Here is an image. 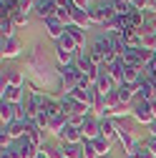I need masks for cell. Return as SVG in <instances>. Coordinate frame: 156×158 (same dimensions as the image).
<instances>
[{"label":"cell","mask_w":156,"mask_h":158,"mask_svg":"<svg viewBox=\"0 0 156 158\" xmlns=\"http://www.w3.org/2000/svg\"><path fill=\"white\" fill-rule=\"evenodd\" d=\"M58 45H63V48H66V50H71V53H78V45L73 43V38H71L68 33L61 38V40H58Z\"/></svg>","instance_id":"29"},{"label":"cell","mask_w":156,"mask_h":158,"mask_svg":"<svg viewBox=\"0 0 156 158\" xmlns=\"http://www.w3.org/2000/svg\"><path fill=\"white\" fill-rule=\"evenodd\" d=\"M128 156H133V158H156V156L151 153V148H149L144 141H139V143H136V146H133V151H131Z\"/></svg>","instance_id":"22"},{"label":"cell","mask_w":156,"mask_h":158,"mask_svg":"<svg viewBox=\"0 0 156 158\" xmlns=\"http://www.w3.org/2000/svg\"><path fill=\"white\" fill-rule=\"evenodd\" d=\"M106 158H113V156H106Z\"/></svg>","instance_id":"41"},{"label":"cell","mask_w":156,"mask_h":158,"mask_svg":"<svg viewBox=\"0 0 156 158\" xmlns=\"http://www.w3.org/2000/svg\"><path fill=\"white\" fill-rule=\"evenodd\" d=\"M3 75H5V81L10 83V85H15V88H23V70L20 68H5L3 70Z\"/></svg>","instance_id":"18"},{"label":"cell","mask_w":156,"mask_h":158,"mask_svg":"<svg viewBox=\"0 0 156 158\" xmlns=\"http://www.w3.org/2000/svg\"><path fill=\"white\" fill-rule=\"evenodd\" d=\"M58 138H61V143H76V146L83 143V133H81V128H73V126H66L63 133L58 135Z\"/></svg>","instance_id":"11"},{"label":"cell","mask_w":156,"mask_h":158,"mask_svg":"<svg viewBox=\"0 0 156 158\" xmlns=\"http://www.w3.org/2000/svg\"><path fill=\"white\" fill-rule=\"evenodd\" d=\"M86 121H88V115H68V126H73V128H81L83 131V126H86Z\"/></svg>","instance_id":"27"},{"label":"cell","mask_w":156,"mask_h":158,"mask_svg":"<svg viewBox=\"0 0 156 158\" xmlns=\"http://www.w3.org/2000/svg\"><path fill=\"white\" fill-rule=\"evenodd\" d=\"M126 158H133V156H126Z\"/></svg>","instance_id":"40"},{"label":"cell","mask_w":156,"mask_h":158,"mask_svg":"<svg viewBox=\"0 0 156 158\" xmlns=\"http://www.w3.org/2000/svg\"><path fill=\"white\" fill-rule=\"evenodd\" d=\"M0 33H3V38H13L15 35V25H13V20L10 18H0Z\"/></svg>","instance_id":"25"},{"label":"cell","mask_w":156,"mask_h":158,"mask_svg":"<svg viewBox=\"0 0 156 158\" xmlns=\"http://www.w3.org/2000/svg\"><path fill=\"white\" fill-rule=\"evenodd\" d=\"M139 101H156V85H154V81L144 78V81L136 85V101L133 103H139Z\"/></svg>","instance_id":"4"},{"label":"cell","mask_w":156,"mask_h":158,"mask_svg":"<svg viewBox=\"0 0 156 158\" xmlns=\"http://www.w3.org/2000/svg\"><path fill=\"white\" fill-rule=\"evenodd\" d=\"M10 20H13V25H15V28H20V25H28V13L18 10V13H13V15H10Z\"/></svg>","instance_id":"26"},{"label":"cell","mask_w":156,"mask_h":158,"mask_svg":"<svg viewBox=\"0 0 156 158\" xmlns=\"http://www.w3.org/2000/svg\"><path fill=\"white\" fill-rule=\"evenodd\" d=\"M116 90H119V101H121L124 106H128V103H133V101H136V85L124 83V85H119Z\"/></svg>","instance_id":"17"},{"label":"cell","mask_w":156,"mask_h":158,"mask_svg":"<svg viewBox=\"0 0 156 158\" xmlns=\"http://www.w3.org/2000/svg\"><path fill=\"white\" fill-rule=\"evenodd\" d=\"M83 141H96V138H101V118L98 115H88V121L83 126Z\"/></svg>","instance_id":"5"},{"label":"cell","mask_w":156,"mask_h":158,"mask_svg":"<svg viewBox=\"0 0 156 158\" xmlns=\"http://www.w3.org/2000/svg\"><path fill=\"white\" fill-rule=\"evenodd\" d=\"M96 90H98L101 95H108V93H113L116 90V83H113V78L101 68V75H98V81H96Z\"/></svg>","instance_id":"10"},{"label":"cell","mask_w":156,"mask_h":158,"mask_svg":"<svg viewBox=\"0 0 156 158\" xmlns=\"http://www.w3.org/2000/svg\"><path fill=\"white\" fill-rule=\"evenodd\" d=\"M66 33L73 38V43L78 45V50H86V30L76 28V25H68V28H66Z\"/></svg>","instance_id":"20"},{"label":"cell","mask_w":156,"mask_h":158,"mask_svg":"<svg viewBox=\"0 0 156 158\" xmlns=\"http://www.w3.org/2000/svg\"><path fill=\"white\" fill-rule=\"evenodd\" d=\"M43 25H46V33L53 38L55 43H58V40H61V38L66 35V28H68V25H63L61 20H58L55 15H53V18H48V20H43Z\"/></svg>","instance_id":"7"},{"label":"cell","mask_w":156,"mask_h":158,"mask_svg":"<svg viewBox=\"0 0 156 158\" xmlns=\"http://www.w3.org/2000/svg\"><path fill=\"white\" fill-rule=\"evenodd\" d=\"M35 158H50V156H48V153H46V148H41V153H38V156H35Z\"/></svg>","instance_id":"37"},{"label":"cell","mask_w":156,"mask_h":158,"mask_svg":"<svg viewBox=\"0 0 156 158\" xmlns=\"http://www.w3.org/2000/svg\"><path fill=\"white\" fill-rule=\"evenodd\" d=\"M144 73H146V78H149V81H156V58H154V60H149V63H146Z\"/></svg>","instance_id":"31"},{"label":"cell","mask_w":156,"mask_h":158,"mask_svg":"<svg viewBox=\"0 0 156 158\" xmlns=\"http://www.w3.org/2000/svg\"><path fill=\"white\" fill-rule=\"evenodd\" d=\"M93 146H96V151H98V156L101 158H106V156H111V141H108V138H96V141H93Z\"/></svg>","instance_id":"23"},{"label":"cell","mask_w":156,"mask_h":158,"mask_svg":"<svg viewBox=\"0 0 156 158\" xmlns=\"http://www.w3.org/2000/svg\"><path fill=\"white\" fill-rule=\"evenodd\" d=\"M0 158H13V156H10V151H8V148H3V151H0Z\"/></svg>","instance_id":"35"},{"label":"cell","mask_w":156,"mask_h":158,"mask_svg":"<svg viewBox=\"0 0 156 158\" xmlns=\"http://www.w3.org/2000/svg\"><path fill=\"white\" fill-rule=\"evenodd\" d=\"M23 53V43H20V38H3V45H0V55H3V60H5V58H8V60H10V58H18V55H20Z\"/></svg>","instance_id":"3"},{"label":"cell","mask_w":156,"mask_h":158,"mask_svg":"<svg viewBox=\"0 0 156 158\" xmlns=\"http://www.w3.org/2000/svg\"><path fill=\"white\" fill-rule=\"evenodd\" d=\"M88 58H91V63H93L96 68H103V65H106V55H103L98 48H93V45L88 48Z\"/></svg>","instance_id":"24"},{"label":"cell","mask_w":156,"mask_h":158,"mask_svg":"<svg viewBox=\"0 0 156 158\" xmlns=\"http://www.w3.org/2000/svg\"><path fill=\"white\" fill-rule=\"evenodd\" d=\"M131 115L139 121L141 126H151L156 121V103L154 101H139V103H133L131 106Z\"/></svg>","instance_id":"1"},{"label":"cell","mask_w":156,"mask_h":158,"mask_svg":"<svg viewBox=\"0 0 156 158\" xmlns=\"http://www.w3.org/2000/svg\"><path fill=\"white\" fill-rule=\"evenodd\" d=\"M55 18H58L63 25H71V8H58V10H55Z\"/></svg>","instance_id":"30"},{"label":"cell","mask_w":156,"mask_h":158,"mask_svg":"<svg viewBox=\"0 0 156 158\" xmlns=\"http://www.w3.org/2000/svg\"><path fill=\"white\" fill-rule=\"evenodd\" d=\"M88 18H91V25H106V20H108L101 3H93V5L88 8Z\"/></svg>","instance_id":"16"},{"label":"cell","mask_w":156,"mask_h":158,"mask_svg":"<svg viewBox=\"0 0 156 158\" xmlns=\"http://www.w3.org/2000/svg\"><path fill=\"white\" fill-rule=\"evenodd\" d=\"M0 101H8V103H13V106H23L25 90L10 85V83L5 81V75H3V78H0Z\"/></svg>","instance_id":"2"},{"label":"cell","mask_w":156,"mask_h":158,"mask_svg":"<svg viewBox=\"0 0 156 158\" xmlns=\"http://www.w3.org/2000/svg\"><path fill=\"white\" fill-rule=\"evenodd\" d=\"M55 58H58V65H73L76 63V53L66 50L63 45H58V43H55Z\"/></svg>","instance_id":"19"},{"label":"cell","mask_w":156,"mask_h":158,"mask_svg":"<svg viewBox=\"0 0 156 158\" xmlns=\"http://www.w3.org/2000/svg\"><path fill=\"white\" fill-rule=\"evenodd\" d=\"M35 5H38V0H20V10L23 13H35Z\"/></svg>","instance_id":"32"},{"label":"cell","mask_w":156,"mask_h":158,"mask_svg":"<svg viewBox=\"0 0 156 158\" xmlns=\"http://www.w3.org/2000/svg\"><path fill=\"white\" fill-rule=\"evenodd\" d=\"M103 70L113 78L116 88H119V85H124V75H126V63H124V58H119V60H116V63H111V65H103Z\"/></svg>","instance_id":"6"},{"label":"cell","mask_w":156,"mask_h":158,"mask_svg":"<svg viewBox=\"0 0 156 158\" xmlns=\"http://www.w3.org/2000/svg\"><path fill=\"white\" fill-rule=\"evenodd\" d=\"M154 30H156V20H154Z\"/></svg>","instance_id":"38"},{"label":"cell","mask_w":156,"mask_h":158,"mask_svg":"<svg viewBox=\"0 0 156 158\" xmlns=\"http://www.w3.org/2000/svg\"><path fill=\"white\" fill-rule=\"evenodd\" d=\"M83 158H101L96 146H93V141H83Z\"/></svg>","instance_id":"28"},{"label":"cell","mask_w":156,"mask_h":158,"mask_svg":"<svg viewBox=\"0 0 156 158\" xmlns=\"http://www.w3.org/2000/svg\"><path fill=\"white\" fill-rule=\"evenodd\" d=\"M71 25H76V28H81V30H88L91 28V18H88V10H83V8H71Z\"/></svg>","instance_id":"8"},{"label":"cell","mask_w":156,"mask_h":158,"mask_svg":"<svg viewBox=\"0 0 156 158\" xmlns=\"http://www.w3.org/2000/svg\"><path fill=\"white\" fill-rule=\"evenodd\" d=\"M71 3H73L76 8H83V10H88V8H91V0H71Z\"/></svg>","instance_id":"34"},{"label":"cell","mask_w":156,"mask_h":158,"mask_svg":"<svg viewBox=\"0 0 156 158\" xmlns=\"http://www.w3.org/2000/svg\"><path fill=\"white\" fill-rule=\"evenodd\" d=\"M144 143H146V146L151 148V153L156 156V135H146V138H144Z\"/></svg>","instance_id":"33"},{"label":"cell","mask_w":156,"mask_h":158,"mask_svg":"<svg viewBox=\"0 0 156 158\" xmlns=\"http://www.w3.org/2000/svg\"><path fill=\"white\" fill-rule=\"evenodd\" d=\"M55 10H58L55 0H38V5H35V15L41 18V20H48V18H53Z\"/></svg>","instance_id":"9"},{"label":"cell","mask_w":156,"mask_h":158,"mask_svg":"<svg viewBox=\"0 0 156 158\" xmlns=\"http://www.w3.org/2000/svg\"><path fill=\"white\" fill-rule=\"evenodd\" d=\"M116 123H119V121H116ZM119 141H121V146H124V153H126V156L133 151V146H136V143H139V141L133 138V133H131L128 128H124L121 123H119Z\"/></svg>","instance_id":"12"},{"label":"cell","mask_w":156,"mask_h":158,"mask_svg":"<svg viewBox=\"0 0 156 158\" xmlns=\"http://www.w3.org/2000/svg\"><path fill=\"white\" fill-rule=\"evenodd\" d=\"M13 141H23V138L28 135V126H25V121H15V123H10L8 128H3Z\"/></svg>","instance_id":"15"},{"label":"cell","mask_w":156,"mask_h":158,"mask_svg":"<svg viewBox=\"0 0 156 158\" xmlns=\"http://www.w3.org/2000/svg\"><path fill=\"white\" fill-rule=\"evenodd\" d=\"M124 3H131V0H124Z\"/></svg>","instance_id":"39"},{"label":"cell","mask_w":156,"mask_h":158,"mask_svg":"<svg viewBox=\"0 0 156 158\" xmlns=\"http://www.w3.org/2000/svg\"><path fill=\"white\" fill-rule=\"evenodd\" d=\"M101 135L113 143L116 138H119V123H116L113 118H101Z\"/></svg>","instance_id":"14"},{"label":"cell","mask_w":156,"mask_h":158,"mask_svg":"<svg viewBox=\"0 0 156 158\" xmlns=\"http://www.w3.org/2000/svg\"><path fill=\"white\" fill-rule=\"evenodd\" d=\"M63 153V158H83V143L76 146V143H61L58 146Z\"/></svg>","instance_id":"21"},{"label":"cell","mask_w":156,"mask_h":158,"mask_svg":"<svg viewBox=\"0 0 156 158\" xmlns=\"http://www.w3.org/2000/svg\"><path fill=\"white\" fill-rule=\"evenodd\" d=\"M66 126H68V113L63 110V113H58V115L50 118V123H48V133H50V135H61Z\"/></svg>","instance_id":"13"},{"label":"cell","mask_w":156,"mask_h":158,"mask_svg":"<svg viewBox=\"0 0 156 158\" xmlns=\"http://www.w3.org/2000/svg\"><path fill=\"white\" fill-rule=\"evenodd\" d=\"M149 135H156V121H154V123L149 126Z\"/></svg>","instance_id":"36"}]
</instances>
